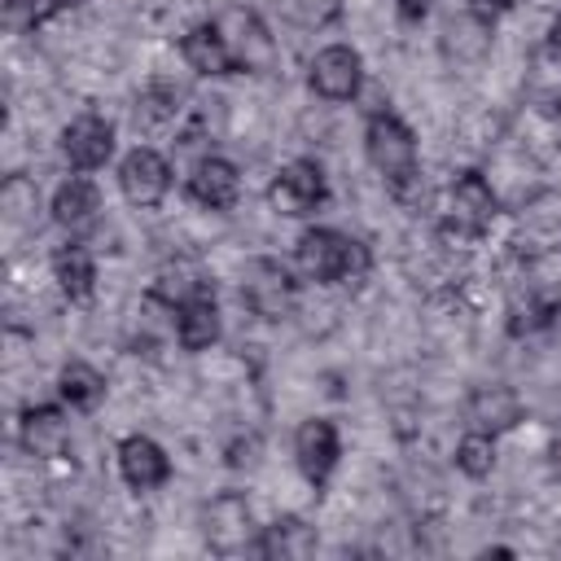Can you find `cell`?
Segmentation results:
<instances>
[{
    "label": "cell",
    "instance_id": "obj_34",
    "mask_svg": "<svg viewBox=\"0 0 561 561\" xmlns=\"http://www.w3.org/2000/svg\"><path fill=\"white\" fill-rule=\"evenodd\" d=\"M548 469H552V478L561 482V430L548 438Z\"/></svg>",
    "mask_w": 561,
    "mask_h": 561
},
{
    "label": "cell",
    "instance_id": "obj_25",
    "mask_svg": "<svg viewBox=\"0 0 561 561\" xmlns=\"http://www.w3.org/2000/svg\"><path fill=\"white\" fill-rule=\"evenodd\" d=\"M206 289H210L206 276H202L197 267H188V263H171V267H162L158 280H153V298H162L171 311H175L180 302H188L193 294H206Z\"/></svg>",
    "mask_w": 561,
    "mask_h": 561
},
{
    "label": "cell",
    "instance_id": "obj_5",
    "mask_svg": "<svg viewBox=\"0 0 561 561\" xmlns=\"http://www.w3.org/2000/svg\"><path fill=\"white\" fill-rule=\"evenodd\" d=\"M215 26H219V35H224V44H228L237 70H245V75L272 70V61H276V39H272V31L263 26V18H259L254 9L232 4V9H224V13L215 18Z\"/></svg>",
    "mask_w": 561,
    "mask_h": 561
},
{
    "label": "cell",
    "instance_id": "obj_27",
    "mask_svg": "<svg viewBox=\"0 0 561 561\" xmlns=\"http://www.w3.org/2000/svg\"><path fill=\"white\" fill-rule=\"evenodd\" d=\"M456 469L465 478H486L495 469V434L482 430H465L456 443Z\"/></svg>",
    "mask_w": 561,
    "mask_h": 561
},
{
    "label": "cell",
    "instance_id": "obj_26",
    "mask_svg": "<svg viewBox=\"0 0 561 561\" xmlns=\"http://www.w3.org/2000/svg\"><path fill=\"white\" fill-rule=\"evenodd\" d=\"M548 311H552V302H548V298H539L535 289L513 294V298H508V320H504L508 337H530V333L548 329Z\"/></svg>",
    "mask_w": 561,
    "mask_h": 561
},
{
    "label": "cell",
    "instance_id": "obj_32",
    "mask_svg": "<svg viewBox=\"0 0 561 561\" xmlns=\"http://www.w3.org/2000/svg\"><path fill=\"white\" fill-rule=\"evenodd\" d=\"M394 9H399L403 22H425V13L434 9V0H394Z\"/></svg>",
    "mask_w": 561,
    "mask_h": 561
},
{
    "label": "cell",
    "instance_id": "obj_13",
    "mask_svg": "<svg viewBox=\"0 0 561 561\" xmlns=\"http://www.w3.org/2000/svg\"><path fill=\"white\" fill-rule=\"evenodd\" d=\"M522 421V394L504 381H486V386H473V394L465 399V425L469 430H482V434H508L513 425Z\"/></svg>",
    "mask_w": 561,
    "mask_h": 561
},
{
    "label": "cell",
    "instance_id": "obj_11",
    "mask_svg": "<svg viewBox=\"0 0 561 561\" xmlns=\"http://www.w3.org/2000/svg\"><path fill=\"white\" fill-rule=\"evenodd\" d=\"M61 153L75 171H96L114 158V123L101 114H79L61 127Z\"/></svg>",
    "mask_w": 561,
    "mask_h": 561
},
{
    "label": "cell",
    "instance_id": "obj_1",
    "mask_svg": "<svg viewBox=\"0 0 561 561\" xmlns=\"http://www.w3.org/2000/svg\"><path fill=\"white\" fill-rule=\"evenodd\" d=\"M364 153L373 171L386 180L390 197L416 210L425 202V180H421V158H416V136L394 110H373L364 123Z\"/></svg>",
    "mask_w": 561,
    "mask_h": 561
},
{
    "label": "cell",
    "instance_id": "obj_20",
    "mask_svg": "<svg viewBox=\"0 0 561 561\" xmlns=\"http://www.w3.org/2000/svg\"><path fill=\"white\" fill-rule=\"evenodd\" d=\"M53 280L70 302H88L96 289V259L83 241H66L53 250Z\"/></svg>",
    "mask_w": 561,
    "mask_h": 561
},
{
    "label": "cell",
    "instance_id": "obj_2",
    "mask_svg": "<svg viewBox=\"0 0 561 561\" xmlns=\"http://www.w3.org/2000/svg\"><path fill=\"white\" fill-rule=\"evenodd\" d=\"M373 267V254L359 237L351 232H337V228H307L294 245V272L311 285H351V280H364Z\"/></svg>",
    "mask_w": 561,
    "mask_h": 561
},
{
    "label": "cell",
    "instance_id": "obj_4",
    "mask_svg": "<svg viewBox=\"0 0 561 561\" xmlns=\"http://www.w3.org/2000/svg\"><path fill=\"white\" fill-rule=\"evenodd\" d=\"M241 302L263 320H285L298 302V276L289 263L259 254L241 267Z\"/></svg>",
    "mask_w": 561,
    "mask_h": 561
},
{
    "label": "cell",
    "instance_id": "obj_7",
    "mask_svg": "<svg viewBox=\"0 0 561 561\" xmlns=\"http://www.w3.org/2000/svg\"><path fill=\"white\" fill-rule=\"evenodd\" d=\"M307 83L320 101H355L364 88V57L351 44H324L307 66Z\"/></svg>",
    "mask_w": 561,
    "mask_h": 561
},
{
    "label": "cell",
    "instance_id": "obj_35",
    "mask_svg": "<svg viewBox=\"0 0 561 561\" xmlns=\"http://www.w3.org/2000/svg\"><path fill=\"white\" fill-rule=\"evenodd\" d=\"M543 48H548V53H557V57H561V13H557V18H552V22H548V35H543Z\"/></svg>",
    "mask_w": 561,
    "mask_h": 561
},
{
    "label": "cell",
    "instance_id": "obj_30",
    "mask_svg": "<svg viewBox=\"0 0 561 561\" xmlns=\"http://www.w3.org/2000/svg\"><path fill=\"white\" fill-rule=\"evenodd\" d=\"M4 4V22L9 26H39L44 18H53L57 9H53V0H0Z\"/></svg>",
    "mask_w": 561,
    "mask_h": 561
},
{
    "label": "cell",
    "instance_id": "obj_8",
    "mask_svg": "<svg viewBox=\"0 0 561 561\" xmlns=\"http://www.w3.org/2000/svg\"><path fill=\"white\" fill-rule=\"evenodd\" d=\"M118 193L140 206V210H153L167 202L171 193V162L153 149V145H136L123 162H118Z\"/></svg>",
    "mask_w": 561,
    "mask_h": 561
},
{
    "label": "cell",
    "instance_id": "obj_12",
    "mask_svg": "<svg viewBox=\"0 0 561 561\" xmlns=\"http://www.w3.org/2000/svg\"><path fill=\"white\" fill-rule=\"evenodd\" d=\"M184 188L202 210H232L237 197H241V171H237V162H228L219 153H206V158L193 162Z\"/></svg>",
    "mask_w": 561,
    "mask_h": 561
},
{
    "label": "cell",
    "instance_id": "obj_9",
    "mask_svg": "<svg viewBox=\"0 0 561 561\" xmlns=\"http://www.w3.org/2000/svg\"><path fill=\"white\" fill-rule=\"evenodd\" d=\"M202 535H206V543H210L215 552H224V557L254 548L259 535H254V513H250L245 495H237V491L215 495V500L202 508Z\"/></svg>",
    "mask_w": 561,
    "mask_h": 561
},
{
    "label": "cell",
    "instance_id": "obj_22",
    "mask_svg": "<svg viewBox=\"0 0 561 561\" xmlns=\"http://www.w3.org/2000/svg\"><path fill=\"white\" fill-rule=\"evenodd\" d=\"M57 394H61L66 408L92 412V408L105 399V377H101V368L88 364V359H66L61 373H57Z\"/></svg>",
    "mask_w": 561,
    "mask_h": 561
},
{
    "label": "cell",
    "instance_id": "obj_23",
    "mask_svg": "<svg viewBox=\"0 0 561 561\" xmlns=\"http://www.w3.org/2000/svg\"><path fill=\"white\" fill-rule=\"evenodd\" d=\"M526 92H530V101H535V105H543V110H561V57H557V53H548L543 44H539V48H535V57H530Z\"/></svg>",
    "mask_w": 561,
    "mask_h": 561
},
{
    "label": "cell",
    "instance_id": "obj_29",
    "mask_svg": "<svg viewBox=\"0 0 561 561\" xmlns=\"http://www.w3.org/2000/svg\"><path fill=\"white\" fill-rule=\"evenodd\" d=\"M0 206H4V219L9 224H31L35 210H39V193H35V184L26 175H9L0 184Z\"/></svg>",
    "mask_w": 561,
    "mask_h": 561
},
{
    "label": "cell",
    "instance_id": "obj_16",
    "mask_svg": "<svg viewBox=\"0 0 561 561\" xmlns=\"http://www.w3.org/2000/svg\"><path fill=\"white\" fill-rule=\"evenodd\" d=\"M180 57H184V66H188L193 75H202V79H219V75H232V70H237V66H232V53H228V44H224V35H219L215 22H197L193 31H184Z\"/></svg>",
    "mask_w": 561,
    "mask_h": 561
},
{
    "label": "cell",
    "instance_id": "obj_14",
    "mask_svg": "<svg viewBox=\"0 0 561 561\" xmlns=\"http://www.w3.org/2000/svg\"><path fill=\"white\" fill-rule=\"evenodd\" d=\"M18 443L35 460H57L70 447V421L57 403H31L18 421Z\"/></svg>",
    "mask_w": 561,
    "mask_h": 561
},
{
    "label": "cell",
    "instance_id": "obj_6",
    "mask_svg": "<svg viewBox=\"0 0 561 561\" xmlns=\"http://www.w3.org/2000/svg\"><path fill=\"white\" fill-rule=\"evenodd\" d=\"M267 202H272L276 215H289V219L316 215V210L329 202V184H324L320 162H311V158L285 162V167L272 175V184H267Z\"/></svg>",
    "mask_w": 561,
    "mask_h": 561
},
{
    "label": "cell",
    "instance_id": "obj_36",
    "mask_svg": "<svg viewBox=\"0 0 561 561\" xmlns=\"http://www.w3.org/2000/svg\"><path fill=\"white\" fill-rule=\"evenodd\" d=\"M79 4H83V0H53V9H57V13H61V9H79Z\"/></svg>",
    "mask_w": 561,
    "mask_h": 561
},
{
    "label": "cell",
    "instance_id": "obj_31",
    "mask_svg": "<svg viewBox=\"0 0 561 561\" xmlns=\"http://www.w3.org/2000/svg\"><path fill=\"white\" fill-rule=\"evenodd\" d=\"M254 451H259V438L232 443V447H228V465H232V469H254V465H259V456H254Z\"/></svg>",
    "mask_w": 561,
    "mask_h": 561
},
{
    "label": "cell",
    "instance_id": "obj_18",
    "mask_svg": "<svg viewBox=\"0 0 561 561\" xmlns=\"http://www.w3.org/2000/svg\"><path fill=\"white\" fill-rule=\"evenodd\" d=\"M175 342L184 351H210L219 342V302L210 289L175 307Z\"/></svg>",
    "mask_w": 561,
    "mask_h": 561
},
{
    "label": "cell",
    "instance_id": "obj_15",
    "mask_svg": "<svg viewBox=\"0 0 561 561\" xmlns=\"http://www.w3.org/2000/svg\"><path fill=\"white\" fill-rule=\"evenodd\" d=\"M118 473L131 491H158L171 478V456L149 434H127L118 443Z\"/></svg>",
    "mask_w": 561,
    "mask_h": 561
},
{
    "label": "cell",
    "instance_id": "obj_17",
    "mask_svg": "<svg viewBox=\"0 0 561 561\" xmlns=\"http://www.w3.org/2000/svg\"><path fill=\"white\" fill-rule=\"evenodd\" d=\"M443 53L456 61V66H473L491 53V18L465 9V13H451L443 22Z\"/></svg>",
    "mask_w": 561,
    "mask_h": 561
},
{
    "label": "cell",
    "instance_id": "obj_19",
    "mask_svg": "<svg viewBox=\"0 0 561 561\" xmlns=\"http://www.w3.org/2000/svg\"><path fill=\"white\" fill-rule=\"evenodd\" d=\"M48 210H53V224L79 232V228H88V224L101 215V188H96L88 175H70V180L57 184Z\"/></svg>",
    "mask_w": 561,
    "mask_h": 561
},
{
    "label": "cell",
    "instance_id": "obj_21",
    "mask_svg": "<svg viewBox=\"0 0 561 561\" xmlns=\"http://www.w3.org/2000/svg\"><path fill=\"white\" fill-rule=\"evenodd\" d=\"M254 552H263V557H280V561L311 557V552H316V530H311L302 517L285 513V517H276V522H267V526L259 530Z\"/></svg>",
    "mask_w": 561,
    "mask_h": 561
},
{
    "label": "cell",
    "instance_id": "obj_24",
    "mask_svg": "<svg viewBox=\"0 0 561 561\" xmlns=\"http://www.w3.org/2000/svg\"><path fill=\"white\" fill-rule=\"evenodd\" d=\"M180 101H184V88H171V83L153 79V83L136 96V123H145V127L175 123V118H180V110H184Z\"/></svg>",
    "mask_w": 561,
    "mask_h": 561
},
{
    "label": "cell",
    "instance_id": "obj_10",
    "mask_svg": "<svg viewBox=\"0 0 561 561\" xmlns=\"http://www.w3.org/2000/svg\"><path fill=\"white\" fill-rule=\"evenodd\" d=\"M337 456H342V438H337V425L329 416H307L298 430H294V460H298V473L320 491L333 469H337Z\"/></svg>",
    "mask_w": 561,
    "mask_h": 561
},
{
    "label": "cell",
    "instance_id": "obj_33",
    "mask_svg": "<svg viewBox=\"0 0 561 561\" xmlns=\"http://www.w3.org/2000/svg\"><path fill=\"white\" fill-rule=\"evenodd\" d=\"M513 4H517V0H469V9H473V13H482V18H491V22H495L500 13H508Z\"/></svg>",
    "mask_w": 561,
    "mask_h": 561
},
{
    "label": "cell",
    "instance_id": "obj_28",
    "mask_svg": "<svg viewBox=\"0 0 561 561\" xmlns=\"http://www.w3.org/2000/svg\"><path fill=\"white\" fill-rule=\"evenodd\" d=\"M276 9L285 22H294L302 31H320L342 18V0H276Z\"/></svg>",
    "mask_w": 561,
    "mask_h": 561
},
{
    "label": "cell",
    "instance_id": "obj_3",
    "mask_svg": "<svg viewBox=\"0 0 561 561\" xmlns=\"http://www.w3.org/2000/svg\"><path fill=\"white\" fill-rule=\"evenodd\" d=\"M500 215V197L482 171H460L443 202V237L451 241H478L491 232Z\"/></svg>",
    "mask_w": 561,
    "mask_h": 561
}]
</instances>
